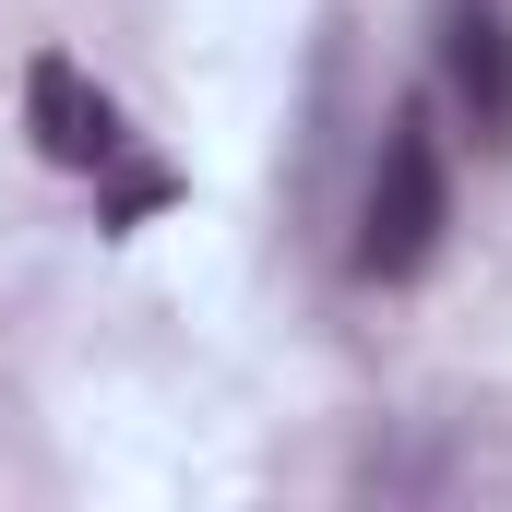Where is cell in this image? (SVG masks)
Returning a JSON list of instances; mask_svg holds the SVG:
<instances>
[{"mask_svg": "<svg viewBox=\"0 0 512 512\" xmlns=\"http://www.w3.org/2000/svg\"><path fill=\"white\" fill-rule=\"evenodd\" d=\"M441 96L477 143H512V12L501 0H441Z\"/></svg>", "mask_w": 512, "mask_h": 512, "instance_id": "2", "label": "cell"}, {"mask_svg": "<svg viewBox=\"0 0 512 512\" xmlns=\"http://www.w3.org/2000/svg\"><path fill=\"white\" fill-rule=\"evenodd\" d=\"M24 120H36V155H48V167H108V155H120V108H108V96L84 84V60H60V48L24 72Z\"/></svg>", "mask_w": 512, "mask_h": 512, "instance_id": "3", "label": "cell"}, {"mask_svg": "<svg viewBox=\"0 0 512 512\" xmlns=\"http://www.w3.org/2000/svg\"><path fill=\"white\" fill-rule=\"evenodd\" d=\"M441 227H453L441 131H429V108H393V120H382V155H370V191H358V274H370V286L429 274Z\"/></svg>", "mask_w": 512, "mask_h": 512, "instance_id": "1", "label": "cell"}]
</instances>
